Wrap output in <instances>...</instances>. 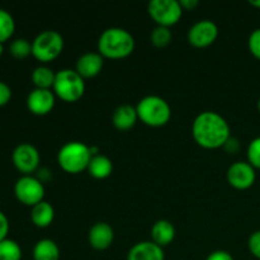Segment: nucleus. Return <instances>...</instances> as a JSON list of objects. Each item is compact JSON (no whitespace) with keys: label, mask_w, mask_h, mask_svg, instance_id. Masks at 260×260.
Returning a JSON list of instances; mask_svg holds the SVG:
<instances>
[{"label":"nucleus","mask_w":260,"mask_h":260,"mask_svg":"<svg viewBox=\"0 0 260 260\" xmlns=\"http://www.w3.org/2000/svg\"><path fill=\"white\" fill-rule=\"evenodd\" d=\"M230 124L225 117L215 111H203L192 123V136L203 149L223 147L230 139Z\"/></svg>","instance_id":"obj_1"},{"label":"nucleus","mask_w":260,"mask_h":260,"mask_svg":"<svg viewBox=\"0 0 260 260\" xmlns=\"http://www.w3.org/2000/svg\"><path fill=\"white\" fill-rule=\"evenodd\" d=\"M135 38L127 29L109 27L98 38V52L103 57L118 60L131 55L135 50Z\"/></svg>","instance_id":"obj_2"},{"label":"nucleus","mask_w":260,"mask_h":260,"mask_svg":"<svg viewBox=\"0 0 260 260\" xmlns=\"http://www.w3.org/2000/svg\"><path fill=\"white\" fill-rule=\"evenodd\" d=\"M93 154L90 146L81 141H69L60 147L57 152V162L61 169L70 174L88 170Z\"/></svg>","instance_id":"obj_3"},{"label":"nucleus","mask_w":260,"mask_h":260,"mask_svg":"<svg viewBox=\"0 0 260 260\" xmlns=\"http://www.w3.org/2000/svg\"><path fill=\"white\" fill-rule=\"evenodd\" d=\"M139 119L150 127H161L172 118V107L159 95H145L136 106Z\"/></svg>","instance_id":"obj_4"},{"label":"nucleus","mask_w":260,"mask_h":260,"mask_svg":"<svg viewBox=\"0 0 260 260\" xmlns=\"http://www.w3.org/2000/svg\"><path fill=\"white\" fill-rule=\"evenodd\" d=\"M52 90L63 102L74 103L85 93V79L75 69H62L56 73Z\"/></svg>","instance_id":"obj_5"},{"label":"nucleus","mask_w":260,"mask_h":260,"mask_svg":"<svg viewBox=\"0 0 260 260\" xmlns=\"http://www.w3.org/2000/svg\"><path fill=\"white\" fill-rule=\"evenodd\" d=\"M63 45V37L57 30L45 29L33 38L32 55L41 62H51L61 55Z\"/></svg>","instance_id":"obj_6"},{"label":"nucleus","mask_w":260,"mask_h":260,"mask_svg":"<svg viewBox=\"0 0 260 260\" xmlns=\"http://www.w3.org/2000/svg\"><path fill=\"white\" fill-rule=\"evenodd\" d=\"M147 12L157 25L170 28L180 20L183 8L179 0H151L147 4Z\"/></svg>","instance_id":"obj_7"},{"label":"nucleus","mask_w":260,"mask_h":260,"mask_svg":"<svg viewBox=\"0 0 260 260\" xmlns=\"http://www.w3.org/2000/svg\"><path fill=\"white\" fill-rule=\"evenodd\" d=\"M45 184L36 175H22L14 183V196L20 203L33 207L45 198Z\"/></svg>","instance_id":"obj_8"},{"label":"nucleus","mask_w":260,"mask_h":260,"mask_svg":"<svg viewBox=\"0 0 260 260\" xmlns=\"http://www.w3.org/2000/svg\"><path fill=\"white\" fill-rule=\"evenodd\" d=\"M13 165L22 175H32L40 169L41 155L37 147L29 142H20L12 152Z\"/></svg>","instance_id":"obj_9"},{"label":"nucleus","mask_w":260,"mask_h":260,"mask_svg":"<svg viewBox=\"0 0 260 260\" xmlns=\"http://www.w3.org/2000/svg\"><path fill=\"white\" fill-rule=\"evenodd\" d=\"M188 42L198 48L212 45L218 37V27L213 20L202 19L196 22L188 30Z\"/></svg>","instance_id":"obj_10"},{"label":"nucleus","mask_w":260,"mask_h":260,"mask_svg":"<svg viewBox=\"0 0 260 260\" xmlns=\"http://www.w3.org/2000/svg\"><path fill=\"white\" fill-rule=\"evenodd\" d=\"M228 182L236 189H248L255 183V168L249 161H235L228 169Z\"/></svg>","instance_id":"obj_11"},{"label":"nucleus","mask_w":260,"mask_h":260,"mask_svg":"<svg viewBox=\"0 0 260 260\" xmlns=\"http://www.w3.org/2000/svg\"><path fill=\"white\" fill-rule=\"evenodd\" d=\"M56 95L52 89L35 88L27 95V107L36 116H45L53 109Z\"/></svg>","instance_id":"obj_12"},{"label":"nucleus","mask_w":260,"mask_h":260,"mask_svg":"<svg viewBox=\"0 0 260 260\" xmlns=\"http://www.w3.org/2000/svg\"><path fill=\"white\" fill-rule=\"evenodd\" d=\"M113 228L104 221H98L89 229L88 241L95 250H106L113 244Z\"/></svg>","instance_id":"obj_13"},{"label":"nucleus","mask_w":260,"mask_h":260,"mask_svg":"<svg viewBox=\"0 0 260 260\" xmlns=\"http://www.w3.org/2000/svg\"><path fill=\"white\" fill-rule=\"evenodd\" d=\"M127 260H165V253L152 240L139 241L128 250Z\"/></svg>","instance_id":"obj_14"},{"label":"nucleus","mask_w":260,"mask_h":260,"mask_svg":"<svg viewBox=\"0 0 260 260\" xmlns=\"http://www.w3.org/2000/svg\"><path fill=\"white\" fill-rule=\"evenodd\" d=\"M104 65V57L99 52H85L76 60L75 70L84 79L98 75Z\"/></svg>","instance_id":"obj_15"},{"label":"nucleus","mask_w":260,"mask_h":260,"mask_svg":"<svg viewBox=\"0 0 260 260\" xmlns=\"http://www.w3.org/2000/svg\"><path fill=\"white\" fill-rule=\"evenodd\" d=\"M137 121H139V114H137L136 106L131 104H121L114 109L112 114L113 126L119 131H128L135 127Z\"/></svg>","instance_id":"obj_16"},{"label":"nucleus","mask_w":260,"mask_h":260,"mask_svg":"<svg viewBox=\"0 0 260 260\" xmlns=\"http://www.w3.org/2000/svg\"><path fill=\"white\" fill-rule=\"evenodd\" d=\"M175 228L169 220H157L151 228V240L161 248L173 243L175 238Z\"/></svg>","instance_id":"obj_17"},{"label":"nucleus","mask_w":260,"mask_h":260,"mask_svg":"<svg viewBox=\"0 0 260 260\" xmlns=\"http://www.w3.org/2000/svg\"><path fill=\"white\" fill-rule=\"evenodd\" d=\"M53 218H55V208L45 200L33 206L30 210V221L37 228H48L52 223Z\"/></svg>","instance_id":"obj_18"},{"label":"nucleus","mask_w":260,"mask_h":260,"mask_svg":"<svg viewBox=\"0 0 260 260\" xmlns=\"http://www.w3.org/2000/svg\"><path fill=\"white\" fill-rule=\"evenodd\" d=\"M88 172L95 179H106L113 172V162L107 155H93L88 165Z\"/></svg>","instance_id":"obj_19"},{"label":"nucleus","mask_w":260,"mask_h":260,"mask_svg":"<svg viewBox=\"0 0 260 260\" xmlns=\"http://www.w3.org/2000/svg\"><path fill=\"white\" fill-rule=\"evenodd\" d=\"M33 260H60V248L51 239H41L33 246Z\"/></svg>","instance_id":"obj_20"},{"label":"nucleus","mask_w":260,"mask_h":260,"mask_svg":"<svg viewBox=\"0 0 260 260\" xmlns=\"http://www.w3.org/2000/svg\"><path fill=\"white\" fill-rule=\"evenodd\" d=\"M30 79L36 88L52 89L53 84H55L56 73L47 65H38L33 69Z\"/></svg>","instance_id":"obj_21"},{"label":"nucleus","mask_w":260,"mask_h":260,"mask_svg":"<svg viewBox=\"0 0 260 260\" xmlns=\"http://www.w3.org/2000/svg\"><path fill=\"white\" fill-rule=\"evenodd\" d=\"M15 32V20L9 10L0 8V42L10 40Z\"/></svg>","instance_id":"obj_22"},{"label":"nucleus","mask_w":260,"mask_h":260,"mask_svg":"<svg viewBox=\"0 0 260 260\" xmlns=\"http://www.w3.org/2000/svg\"><path fill=\"white\" fill-rule=\"evenodd\" d=\"M22 248L13 239L0 241V260H22Z\"/></svg>","instance_id":"obj_23"},{"label":"nucleus","mask_w":260,"mask_h":260,"mask_svg":"<svg viewBox=\"0 0 260 260\" xmlns=\"http://www.w3.org/2000/svg\"><path fill=\"white\" fill-rule=\"evenodd\" d=\"M9 52L13 57L19 58V60L28 57L32 55V42L23 37L14 38L9 43Z\"/></svg>","instance_id":"obj_24"},{"label":"nucleus","mask_w":260,"mask_h":260,"mask_svg":"<svg viewBox=\"0 0 260 260\" xmlns=\"http://www.w3.org/2000/svg\"><path fill=\"white\" fill-rule=\"evenodd\" d=\"M173 33L169 27H164V25H156L154 29L151 30L150 35V41L155 47L164 48L172 42Z\"/></svg>","instance_id":"obj_25"},{"label":"nucleus","mask_w":260,"mask_h":260,"mask_svg":"<svg viewBox=\"0 0 260 260\" xmlns=\"http://www.w3.org/2000/svg\"><path fill=\"white\" fill-rule=\"evenodd\" d=\"M246 155H248V161L255 169H260V136L251 140Z\"/></svg>","instance_id":"obj_26"},{"label":"nucleus","mask_w":260,"mask_h":260,"mask_svg":"<svg viewBox=\"0 0 260 260\" xmlns=\"http://www.w3.org/2000/svg\"><path fill=\"white\" fill-rule=\"evenodd\" d=\"M248 47L251 55L260 60V28H256L250 33L248 38Z\"/></svg>","instance_id":"obj_27"},{"label":"nucleus","mask_w":260,"mask_h":260,"mask_svg":"<svg viewBox=\"0 0 260 260\" xmlns=\"http://www.w3.org/2000/svg\"><path fill=\"white\" fill-rule=\"evenodd\" d=\"M248 248L253 256L260 260V230L254 231L248 239Z\"/></svg>","instance_id":"obj_28"},{"label":"nucleus","mask_w":260,"mask_h":260,"mask_svg":"<svg viewBox=\"0 0 260 260\" xmlns=\"http://www.w3.org/2000/svg\"><path fill=\"white\" fill-rule=\"evenodd\" d=\"M12 94L13 91H12V88L9 86V84L0 80V107L9 103L10 99H12Z\"/></svg>","instance_id":"obj_29"},{"label":"nucleus","mask_w":260,"mask_h":260,"mask_svg":"<svg viewBox=\"0 0 260 260\" xmlns=\"http://www.w3.org/2000/svg\"><path fill=\"white\" fill-rule=\"evenodd\" d=\"M9 220H8L7 215L0 210V241H3L4 239L8 238V234H9Z\"/></svg>","instance_id":"obj_30"},{"label":"nucleus","mask_w":260,"mask_h":260,"mask_svg":"<svg viewBox=\"0 0 260 260\" xmlns=\"http://www.w3.org/2000/svg\"><path fill=\"white\" fill-rule=\"evenodd\" d=\"M206 260H235L229 251L226 250H215L208 254Z\"/></svg>","instance_id":"obj_31"},{"label":"nucleus","mask_w":260,"mask_h":260,"mask_svg":"<svg viewBox=\"0 0 260 260\" xmlns=\"http://www.w3.org/2000/svg\"><path fill=\"white\" fill-rule=\"evenodd\" d=\"M223 149L229 152V154H235L240 149V141H239L236 137L230 136V139L226 141V144L223 145Z\"/></svg>","instance_id":"obj_32"},{"label":"nucleus","mask_w":260,"mask_h":260,"mask_svg":"<svg viewBox=\"0 0 260 260\" xmlns=\"http://www.w3.org/2000/svg\"><path fill=\"white\" fill-rule=\"evenodd\" d=\"M36 173H37V174H36V177H37L38 179L43 183V184H45L46 182H48V180L52 179V170L48 169V168H41L40 167V169H38Z\"/></svg>","instance_id":"obj_33"},{"label":"nucleus","mask_w":260,"mask_h":260,"mask_svg":"<svg viewBox=\"0 0 260 260\" xmlns=\"http://www.w3.org/2000/svg\"><path fill=\"white\" fill-rule=\"evenodd\" d=\"M183 10H194L198 7L200 2L198 0H179Z\"/></svg>","instance_id":"obj_34"},{"label":"nucleus","mask_w":260,"mask_h":260,"mask_svg":"<svg viewBox=\"0 0 260 260\" xmlns=\"http://www.w3.org/2000/svg\"><path fill=\"white\" fill-rule=\"evenodd\" d=\"M249 3H250L253 7L255 8H260V0H249Z\"/></svg>","instance_id":"obj_35"},{"label":"nucleus","mask_w":260,"mask_h":260,"mask_svg":"<svg viewBox=\"0 0 260 260\" xmlns=\"http://www.w3.org/2000/svg\"><path fill=\"white\" fill-rule=\"evenodd\" d=\"M3 52H4V45H3V43L0 42V57H2Z\"/></svg>","instance_id":"obj_36"},{"label":"nucleus","mask_w":260,"mask_h":260,"mask_svg":"<svg viewBox=\"0 0 260 260\" xmlns=\"http://www.w3.org/2000/svg\"><path fill=\"white\" fill-rule=\"evenodd\" d=\"M258 109H259V112H260V98H259V101H258Z\"/></svg>","instance_id":"obj_37"}]
</instances>
